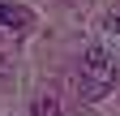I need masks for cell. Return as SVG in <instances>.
<instances>
[{
    "mask_svg": "<svg viewBox=\"0 0 120 116\" xmlns=\"http://www.w3.org/2000/svg\"><path fill=\"white\" fill-rule=\"evenodd\" d=\"M116 86V60L107 47H86L82 56V77H77V99H86V103H94V99H103Z\"/></svg>",
    "mask_w": 120,
    "mask_h": 116,
    "instance_id": "1",
    "label": "cell"
},
{
    "mask_svg": "<svg viewBox=\"0 0 120 116\" xmlns=\"http://www.w3.org/2000/svg\"><path fill=\"white\" fill-rule=\"evenodd\" d=\"M0 26H4V30H13V35H22L26 26H30V9L26 4H0Z\"/></svg>",
    "mask_w": 120,
    "mask_h": 116,
    "instance_id": "2",
    "label": "cell"
},
{
    "mask_svg": "<svg viewBox=\"0 0 120 116\" xmlns=\"http://www.w3.org/2000/svg\"><path fill=\"white\" fill-rule=\"evenodd\" d=\"M30 116H64V108H60V99L52 90H43L34 103H30Z\"/></svg>",
    "mask_w": 120,
    "mask_h": 116,
    "instance_id": "3",
    "label": "cell"
},
{
    "mask_svg": "<svg viewBox=\"0 0 120 116\" xmlns=\"http://www.w3.org/2000/svg\"><path fill=\"white\" fill-rule=\"evenodd\" d=\"M107 30H112V35H120V17H112V22H107Z\"/></svg>",
    "mask_w": 120,
    "mask_h": 116,
    "instance_id": "4",
    "label": "cell"
}]
</instances>
